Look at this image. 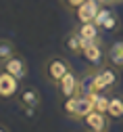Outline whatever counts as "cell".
<instances>
[{
    "label": "cell",
    "instance_id": "1",
    "mask_svg": "<svg viewBox=\"0 0 123 132\" xmlns=\"http://www.w3.org/2000/svg\"><path fill=\"white\" fill-rule=\"evenodd\" d=\"M94 107L90 103V98L83 96V94H75V96H69V98H63L61 103V111L67 120L71 122H81L88 113H90Z\"/></svg>",
    "mask_w": 123,
    "mask_h": 132
},
{
    "label": "cell",
    "instance_id": "2",
    "mask_svg": "<svg viewBox=\"0 0 123 132\" xmlns=\"http://www.w3.org/2000/svg\"><path fill=\"white\" fill-rule=\"evenodd\" d=\"M71 69L73 67L69 65V61L65 57H48L44 61V65H42V76H44V80L48 82V84L56 86L59 82L65 78V73L71 71Z\"/></svg>",
    "mask_w": 123,
    "mask_h": 132
},
{
    "label": "cell",
    "instance_id": "3",
    "mask_svg": "<svg viewBox=\"0 0 123 132\" xmlns=\"http://www.w3.org/2000/svg\"><path fill=\"white\" fill-rule=\"evenodd\" d=\"M88 63V67L92 69H98V67H104L107 63V46L102 44V40H96V42H90L83 46V55H81Z\"/></svg>",
    "mask_w": 123,
    "mask_h": 132
},
{
    "label": "cell",
    "instance_id": "4",
    "mask_svg": "<svg viewBox=\"0 0 123 132\" xmlns=\"http://www.w3.org/2000/svg\"><path fill=\"white\" fill-rule=\"evenodd\" d=\"M81 124H83L86 132H109V128H111V118H109L104 111L92 109V111L81 120Z\"/></svg>",
    "mask_w": 123,
    "mask_h": 132
},
{
    "label": "cell",
    "instance_id": "5",
    "mask_svg": "<svg viewBox=\"0 0 123 132\" xmlns=\"http://www.w3.org/2000/svg\"><path fill=\"white\" fill-rule=\"evenodd\" d=\"M79 88H81V76L75 73L73 69H71V71H67L65 78L56 84V92H59L61 98H69V96L79 94Z\"/></svg>",
    "mask_w": 123,
    "mask_h": 132
},
{
    "label": "cell",
    "instance_id": "6",
    "mask_svg": "<svg viewBox=\"0 0 123 132\" xmlns=\"http://www.w3.org/2000/svg\"><path fill=\"white\" fill-rule=\"evenodd\" d=\"M0 69L2 71H6V73H11L13 78H17V80H25L27 78V71H29V65H27V61H25V57L23 55H13L11 59H6L4 63H0Z\"/></svg>",
    "mask_w": 123,
    "mask_h": 132
},
{
    "label": "cell",
    "instance_id": "7",
    "mask_svg": "<svg viewBox=\"0 0 123 132\" xmlns=\"http://www.w3.org/2000/svg\"><path fill=\"white\" fill-rule=\"evenodd\" d=\"M96 25L102 29V31H117L119 29V17H117V13L113 11V6H102L96 15Z\"/></svg>",
    "mask_w": 123,
    "mask_h": 132
},
{
    "label": "cell",
    "instance_id": "8",
    "mask_svg": "<svg viewBox=\"0 0 123 132\" xmlns=\"http://www.w3.org/2000/svg\"><path fill=\"white\" fill-rule=\"evenodd\" d=\"M102 6L100 4H96L94 0H86L83 4H79L71 15L75 17V21L77 23H90V21H94L96 19V15H98V11H100Z\"/></svg>",
    "mask_w": 123,
    "mask_h": 132
},
{
    "label": "cell",
    "instance_id": "9",
    "mask_svg": "<svg viewBox=\"0 0 123 132\" xmlns=\"http://www.w3.org/2000/svg\"><path fill=\"white\" fill-rule=\"evenodd\" d=\"M17 98H19V103L25 109H38L42 105V94L36 86H23L19 90V94H17Z\"/></svg>",
    "mask_w": 123,
    "mask_h": 132
},
{
    "label": "cell",
    "instance_id": "10",
    "mask_svg": "<svg viewBox=\"0 0 123 132\" xmlns=\"http://www.w3.org/2000/svg\"><path fill=\"white\" fill-rule=\"evenodd\" d=\"M19 88H21L19 86V80L0 69V98H4V101H6V98L17 96V94H19Z\"/></svg>",
    "mask_w": 123,
    "mask_h": 132
},
{
    "label": "cell",
    "instance_id": "11",
    "mask_svg": "<svg viewBox=\"0 0 123 132\" xmlns=\"http://www.w3.org/2000/svg\"><path fill=\"white\" fill-rule=\"evenodd\" d=\"M107 115L111 118V122H123V92H119V90L109 92Z\"/></svg>",
    "mask_w": 123,
    "mask_h": 132
},
{
    "label": "cell",
    "instance_id": "12",
    "mask_svg": "<svg viewBox=\"0 0 123 132\" xmlns=\"http://www.w3.org/2000/svg\"><path fill=\"white\" fill-rule=\"evenodd\" d=\"M73 29L77 31V36L81 38L83 44H90V42L100 40V31H102V29L96 25V21H90V23H77Z\"/></svg>",
    "mask_w": 123,
    "mask_h": 132
},
{
    "label": "cell",
    "instance_id": "13",
    "mask_svg": "<svg viewBox=\"0 0 123 132\" xmlns=\"http://www.w3.org/2000/svg\"><path fill=\"white\" fill-rule=\"evenodd\" d=\"M83 46H86V44L81 42V38L77 36L75 29H71L69 34H65V38H63V48H65L67 55L81 57V55H83Z\"/></svg>",
    "mask_w": 123,
    "mask_h": 132
},
{
    "label": "cell",
    "instance_id": "14",
    "mask_svg": "<svg viewBox=\"0 0 123 132\" xmlns=\"http://www.w3.org/2000/svg\"><path fill=\"white\" fill-rule=\"evenodd\" d=\"M107 63L111 67L123 71V40H117L107 48Z\"/></svg>",
    "mask_w": 123,
    "mask_h": 132
},
{
    "label": "cell",
    "instance_id": "15",
    "mask_svg": "<svg viewBox=\"0 0 123 132\" xmlns=\"http://www.w3.org/2000/svg\"><path fill=\"white\" fill-rule=\"evenodd\" d=\"M98 73L102 78V84L107 88V92L117 90V86H119V69H115V67L109 65V67H98Z\"/></svg>",
    "mask_w": 123,
    "mask_h": 132
},
{
    "label": "cell",
    "instance_id": "16",
    "mask_svg": "<svg viewBox=\"0 0 123 132\" xmlns=\"http://www.w3.org/2000/svg\"><path fill=\"white\" fill-rule=\"evenodd\" d=\"M13 55H17V48H15L13 40H8V38H0V63H4V61L11 59Z\"/></svg>",
    "mask_w": 123,
    "mask_h": 132
},
{
    "label": "cell",
    "instance_id": "17",
    "mask_svg": "<svg viewBox=\"0 0 123 132\" xmlns=\"http://www.w3.org/2000/svg\"><path fill=\"white\" fill-rule=\"evenodd\" d=\"M83 2H86V0H61V4H63L69 13H73V11H75L79 4H83Z\"/></svg>",
    "mask_w": 123,
    "mask_h": 132
},
{
    "label": "cell",
    "instance_id": "18",
    "mask_svg": "<svg viewBox=\"0 0 123 132\" xmlns=\"http://www.w3.org/2000/svg\"><path fill=\"white\" fill-rule=\"evenodd\" d=\"M123 4V0H109V6H119Z\"/></svg>",
    "mask_w": 123,
    "mask_h": 132
},
{
    "label": "cell",
    "instance_id": "19",
    "mask_svg": "<svg viewBox=\"0 0 123 132\" xmlns=\"http://www.w3.org/2000/svg\"><path fill=\"white\" fill-rule=\"evenodd\" d=\"M96 4H100V6H109V0H94Z\"/></svg>",
    "mask_w": 123,
    "mask_h": 132
},
{
    "label": "cell",
    "instance_id": "20",
    "mask_svg": "<svg viewBox=\"0 0 123 132\" xmlns=\"http://www.w3.org/2000/svg\"><path fill=\"white\" fill-rule=\"evenodd\" d=\"M0 132H11V130H8V126H4V124H0Z\"/></svg>",
    "mask_w": 123,
    "mask_h": 132
}]
</instances>
